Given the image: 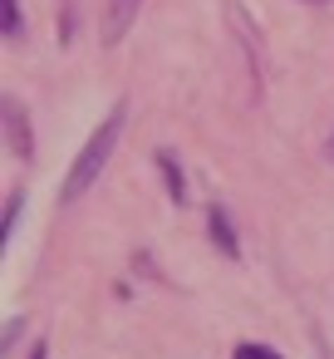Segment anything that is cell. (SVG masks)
I'll return each mask as SVG.
<instances>
[{"instance_id":"6da1fadb","label":"cell","mask_w":334,"mask_h":359,"mask_svg":"<svg viewBox=\"0 0 334 359\" xmlns=\"http://www.w3.org/2000/svg\"><path fill=\"white\" fill-rule=\"evenodd\" d=\"M123 118H128V104H113V114L94 128V138L84 143V153L74 158V168H69V177H64V202L84 197V187L104 172V163H109V153H113V143H118V133H123Z\"/></svg>"},{"instance_id":"7a4b0ae2","label":"cell","mask_w":334,"mask_h":359,"mask_svg":"<svg viewBox=\"0 0 334 359\" xmlns=\"http://www.w3.org/2000/svg\"><path fill=\"white\" fill-rule=\"evenodd\" d=\"M6 143L15 158H35V133H30V118L15 99H6Z\"/></svg>"},{"instance_id":"3957f363","label":"cell","mask_w":334,"mask_h":359,"mask_svg":"<svg viewBox=\"0 0 334 359\" xmlns=\"http://www.w3.org/2000/svg\"><path fill=\"white\" fill-rule=\"evenodd\" d=\"M207 231H211V246L226 256V261H241V236H236V222L226 207H211L207 212Z\"/></svg>"},{"instance_id":"277c9868","label":"cell","mask_w":334,"mask_h":359,"mask_svg":"<svg viewBox=\"0 0 334 359\" xmlns=\"http://www.w3.org/2000/svg\"><path fill=\"white\" fill-rule=\"evenodd\" d=\"M153 163H158V172H162L167 197H172V202H187V177H182V168H177L172 148H158V153H153Z\"/></svg>"},{"instance_id":"5b68a950","label":"cell","mask_w":334,"mask_h":359,"mask_svg":"<svg viewBox=\"0 0 334 359\" xmlns=\"http://www.w3.org/2000/svg\"><path fill=\"white\" fill-rule=\"evenodd\" d=\"M138 6L143 0H109V45H118L123 35H128V25H133V15H138Z\"/></svg>"},{"instance_id":"8992f818","label":"cell","mask_w":334,"mask_h":359,"mask_svg":"<svg viewBox=\"0 0 334 359\" xmlns=\"http://www.w3.org/2000/svg\"><path fill=\"white\" fill-rule=\"evenodd\" d=\"M20 207H25V192L15 187V192L6 197V217H0V246H6V241L15 236V222H20Z\"/></svg>"},{"instance_id":"52a82bcc","label":"cell","mask_w":334,"mask_h":359,"mask_svg":"<svg viewBox=\"0 0 334 359\" xmlns=\"http://www.w3.org/2000/svg\"><path fill=\"white\" fill-rule=\"evenodd\" d=\"M0 25H6V40L25 35V15H20V0H0Z\"/></svg>"},{"instance_id":"ba28073f","label":"cell","mask_w":334,"mask_h":359,"mask_svg":"<svg viewBox=\"0 0 334 359\" xmlns=\"http://www.w3.org/2000/svg\"><path fill=\"white\" fill-rule=\"evenodd\" d=\"M231 359H280L270 344H236V354Z\"/></svg>"},{"instance_id":"9c48e42d","label":"cell","mask_w":334,"mask_h":359,"mask_svg":"<svg viewBox=\"0 0 334 359\" xmlns=\"http://www.w3.org/2000/svg\"><path fill=\"white\" fill-rule=\"evenodd\" d=\"M30 359H50V344H45V339H35V344H30Z\"/></svg>"},{"instance_id":"30bf717a","label":"cell","mask_w":334,"mask_h":359,"mask_svg":"<svg viewBox=\"0 0 334 359\" xmlns=\"http://www.w3.org/2000/svg\"><path fill=\"white\" fill-rule=\"evenodd\" d=\"M329 158H334V138H329Z\"/></svg>"}]
</instances>
